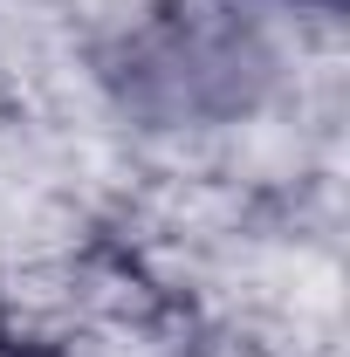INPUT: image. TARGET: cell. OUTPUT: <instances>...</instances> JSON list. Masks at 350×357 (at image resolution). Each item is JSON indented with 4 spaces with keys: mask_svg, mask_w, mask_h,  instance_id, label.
<instances>
[{
    "mask_svg": "<svg viewBox=\"0 0 350 357\" xmlns=\"http://www.w3.org/2000/svg\"><path fill=\"white\" fill-rule=\"evenodd\" d=\"M0 357H21V344H14V337H7V330H0Z\"/></svg>",
    "mask_w": 350,
    "mask_h": 357,
    "instance_id": "6da1fadb",
    "label": "cell"
}]
</instances>
